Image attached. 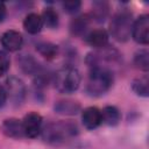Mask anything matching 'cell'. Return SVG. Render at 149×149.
<instances>
[{"mask_svg": "<svg viewBox=\"0 0 149 149\" xmlns=\"http://www.w3.org/2000/svg\"><path fill=\"white\" fill-rule=\"evenodd\" d=\"M79 133L73 121H51L42 127L41 136L44 142L51 146H62L74 139Z\"/></svg>", "mask_w": 149, "mask_h": 149, "instance_id": "obj_1", "label": "cell"}, {"mask_svg": "<svg viewBox=\"0 0 149 149\" xmlns=\"http://www.w3.org/2000/svg\"><path fill=\"white\" fill-rule=\"evenodd\" d=\"M114 83V72L100 69V68H92L88 71L86 84H85V92L90 97H100L104 95Z\"/></svg>", "mask_w": 149, "mask_h": 149, "instance_id": "obj_2", "label": "cell"}, {"mask_svg": "<svg viewBox=\"0 0 149 149\" xmlns=\"http://www.w3.org/2000/svg\"><path fill=\"white\" fill-rule=\"evenodd\" d=\"M85 61L90 69L100 68L114 72L115 68L122 64V56L115 48L106 45L101 49H94V51L87 54Z\"/></svg>", "mask_w": 149, "mask_h": 149, "instance_id": "obj_3", "label": "cell"}, {"mask_svg": "<svg viewBox=\"0 0 149 149\" xmlns=\"http://www.w3.org/2000/svg\"><path fill=\"white\" fill-rule=\"evenodd\" d=\"M80 81L81 77L79 71L71 65L63 66L54 72L51 80L54 87L63 94H71L76 92L80 86Z\"/></svg>", "mask_w": 149, "mask_h": 149, "instance_id": "obj_4", "label": "cell"}, {"mask_svg": "<svg viewBox=\"0 0 149 149\" xmlns=\"http://www.w3.org/2000/svg\"><path fill=\"white\" fill-rule=\"evenodd\" d=\"M134 19L130 10L123 8L113 14L109 22V34L118 42H127L132 37Z\"/></svg>", "mask_w": 149, "mask_h": 149, "instance_id": "obj_5", "label": "cell"}, {"mask_svg": "<svg viewBox=\"0 0 149 149\" xmlns=\"http://www.w3.org/2000/svg\"><path fill=\"white\" fill-rule=\"evenodd\" d=\"M5 91L7 98L14 106H20L23 104L27 95V87L22 79L15 76H9L5 83Z\"/></svg>", "mask_w": 149, "mask_h": 149, "instance_id": "obj_6", "label": "cell"}, {"mask_svg": "<svg viewBox=\"0 0 149 149\" xmlns=\"http://www.w3.org/2000/svg\"><path fill=\"white\" fill-rule=\"evenodd\" d=\"M132 37L133 40L142 45H147L149 42V16L147 14L140 15L136 20H134L132 28Z\"/></svg>", "mask_w": 149, "mask_h": 149, "instance_id": "obj_7", "label": "cell"}, {"mask_svg": "<svg viewBox=\"0 0 149 149\" xmlns=\"http://www.w3.org/2000/svg\"><path fill=\"white\" fill-rule=\"evenodd\" d=\"M22 126L24 136L28 139H35L41 134L43 127V119L37 112H29L22 119Z\"/></svg>", "mask_w": 149, "mask_h": 149, "instance_id": "obj_8", "label": "cell"}, {"mask_svg": "<svg viewBox=\"0 0 149 149\" xmlns=\"http://www.w3.org/2000/svg\"><path fill=\"white\" fill-rule=\"evenodd\" d=\"M0 130L5 136H7L9 139L19 140V139L26 137L23 126H22V120H19L16 118L5 119L0 126Z\"/></svg>", "mask_w": 149, "mask_h": 149, "instance_id": "obj_9", "label": "cell"}, {"mask_svg": "<svg viewBox=\"0 0 149 149\" xmlns=\"http://www.w3.org/2000/svg\"><path fill=\"white\" fill-rule=\"evenodd\" d=\"M23 44V37L21 33L14 29H8L1 35V45L3 47L5 51L14 52L21 49Z\"/></svg>", "mask_w": 149, "mask_h": 149, "instance_id": "obj_10", "label": "cell"}, {"mask_svg": "<svg viewBox=\"0 0 149 149\" xmlns=\"http://www.w3.org/2000/svg\"><path fill=\"white\" fill-rule=\"evenodd\" d=\"M81 122H83L84 127L88 130H93V129L98 128L102 123L101 111L95 106L86 107L81 112Z\"/></svg>", "mask_w": 149, "mask_h": 149, "instance_id": "obj_11", "label": "cell"}, {"mask_svg": "<svg viewBox=\"0 0 149 149\" xmlns=\"http://www.w3.org/2000/svg\"><path fill=\"white\" fill-rule=\"evenodd\" d=\"M108 40H109V34L102 28L93 29L85 35L86 43L94 49H101L108 45Z\"/></svg>", "mask_w": 149, "mask_h": 149, "instance_id": "obj_12", "label": "cell"}, {"mask_svg": "<svg viewBox=\"0 0 149 149\" xmlns=\"http://www.w3.org/2000/svg\"><path fill=\"white\" fill-rule=\"evenodd\" d=\"M16 61H17V65H19L20 70L26 74L34 76L42 66L40 64V62L30 54H21Z\"/></svg>", "mask_w": 149, "mask_h": 149, "instance_id": "obj_13", "label": "cell"}, {"mask_svg": "<svg viewBox=\"0 0 149 149\" xmlns=\"http://www.w3.org/2000/svg\"><path fill=\"white\" fill-rule=\"evenodd\" d=\"M90 21L91 17L88 14H81L78 16H74L71 21H70V33L73 36H85L87 34L88 30V26H90Z\"/></svg>", "mask_w": 149, "mask_h": 149, "instance_id": "obj_14", "label": "cell"}, {"mask_svg": "<svg viewBox=\"0 0 149 149\" xmlns=\"http://www.w3.org/2000/svg\"><path fill=\"white\" fill-rule=\"evenodd\" d=\"M54 109L57 114L61 115H65V116L76 115L80 112V104L72 99H62L55 102Z\"/></svg>", "mask_w": 149, "mask_h": 149, "instance_id": "obj_15", "label": "cell"}, {"mask_svg": "<svg viewBox=\"0 0 149 149\" xmlns=\"http://www.w3.org/2000/svg\"><path fill=\"white\" fill-rule=\"evenodd\" d=\"M42 27H43V21L40 14L33 12L26 15L23 20V28L27 33L31 35H36L42 30Z\"/></svg>", "mask_w": 149, "mask_h": 149, "instance_id": "obj_16", "label": "cell"}, {"mask_svg": "<svg viewBox=\"0 0 149 149\" xmlns=\"http://www.w3.org/2000/svg\"><path fill=\"white\" fill-rule=\"evenodd\" d=\"M109 3L106 1H94L92 3L90 17L95 22H104L109 15Z\"/></svg>", "mask_w": 149, "mask_h": 149, "instance_id": "obj_17", "label": "cell"}, {"mask_svg": "<svg viewBox=\"0 0 149 149\" xmlns=\"http://www.w3.org/2000/svg\"><path fill=\"white\" fill-rule=\"evenodd\" d=\"M35 47H36V51H37L42 57H44L47 61L55 59V58L58 56V52H59L58 45H56L55 43L49 42V41H41V42H37Z\"/></svg>", "mask_w": 149, "mask_h": 149, "instance_id": "obj_18", "label": "cell"}, {"mask_svg": "<svg viewBox=\"0 0 149 149\" xmlns=\"http://www.w3.org/2000/svg\"><path fill=\"white\" fill-rule=\"evenodd\" d=\"M101 118H102V123H105L109 127H114V126L119 125V122L121 121V113L115 106L109 105V106H105L102 108Z\"/></svg>", "mask_w": 149, "mask_h": 149, "instance_id": "obj_19", "label": "cell"}, {"mask_svg": "<svg viewBox=\"0 0 149 149\" xmlns=\"http://www.w3.org/2000/svg\"><path fill=\"white\" fill-rule=\"evenodd\" d=\"M132 90L136 95L147 98L149 95V79H148V76L144 74V76H141V77H137V78L133 79Z\"/></svg>", "mask_w": 149, "mask_h": 149, "instance_id": "obj_20", "label": "cell"}, {"mask_svg": "<svg viewBox=\"0 0 149 149\" xmlns=\"http://www.w3.org/2000/svg\"><path fill=\"white\" fill-rule=\"evenodd\" d=\"M41 17L43 21V26H45L49 29H56L59 24L58 13L51 7H47L41 14Z\"/></svg>", "mask_w": 149, "mask_h": 149, "instance_id": "obj_21", "label": "cell"}, {"mask_svg": "<svg viewBox=\"0 0 149 149\" xmlns=\"http://www.w3.org/2000/svg\"><path fill=\"white\" fill-rule=\"evenodd\" d=\"M133 63L135 68L140 69L141 71L147 72L149 70V52L147 49H140L135 52Z\"/></svg>", "mask_w": 149, "mask_h": 149, "instance_id": "obj_22", "label": "cell"}, {"mask_svg": "<svg viewBox=\"0 0 149 149\" xmlns=\"http://www.w3.org/2000/svg\"><path fill=\"white\" fill-rule=\"evenodd\" d=\"M10 66V58L5 50H0V77L6 74Z\"/></svg>", "mask_w": 149, "mask_h": 149, "instance_id": "obj_23", "label": "cell"}, {"mask_svg": "<svg viewBox=\"0 0 149 149\" xmlns=\"http://www.w3.org/2000/svg\"><path fill=\"white\" fill-rule=\"evenodd\" d=\"M63 9L69 13V14H76L79 12L80 7H81V2L78 0H69V1H64L62 3Z\"/></svg>", "mask_w": 149, "mask_h": 149, "instance_id": "obj_24", "label": "cell"}, {"mask_svg": "<svg viewBox=\"0 0 149 149\" xmlns=\"http://www.w3.org/2000/svg\"><path fill=\"white\" fill-rule=\"evenodd\" d=\"M6 100H7V94L5 91V86L0 84V108L6 104Z\"/></svg>", "mask_w": 149, "mask_h": 149, "instance_id": "obj_25", "label": "cell"}, {"mask_svg": "<svg viewBox=\"0 0 149 149\" xmlns=\"http://www.w3.org/2000/svg\"><path fill=\"white\" fill-rule=\"evenodd\" d=\"M6 14H7V8H6V5L5 2L0 1V22H2L6 17Z\"/></svg>", "mask_w": 149, "mask_h": 149, "instance_id": "obj_26", "label": "cell"}]
</instances>
